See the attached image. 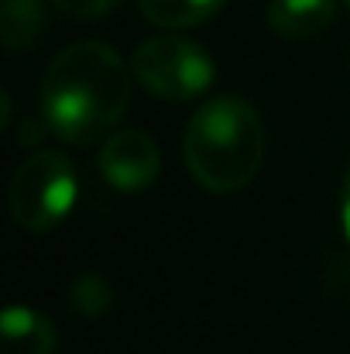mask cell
<instances>
[{
	"instance_id": "obj_1",
	"label": "cell",
	"mask_w": 350,
	"mask_h": 354,
	"mask_svg": "<svg viewBox=\"0 0 350 354\" xmlns=\"http://www.w3.org/2000/svg\"><path fill=\"white\" fill-rule=\"evenodd\" d=\"M130 100V69L104 41L69 45L45 73L41 118L69 145H93L110 134Z\"/></svg>"
},
{
	"instance_id": "obj_2",
	"label": "cell",
	"mask_w": 350,
	"mask_h": 354,
	"mask_svg": "<svg viewBox=\"0 0 350 354\" xmlns=\"http://www.w3.org/2000/svg\"><path fill=\"white\" fill-rule=\"evenodd\" d=\"M182 158L203 189H244L264 158V124L251 104L237 97H217L189 118L182 134Z\"/></svg>"
},
{
	"instance_id": "obj_3",
	"label": "cell",
	"mask_w": 350,
	"mask_h": 354,
	"mask_svg": "<svg viewBox=\"0 0 350 354\" xmlns=\"http://www.w3.org/2000/svg\"><path fill=\"white\" fill-rule=\"evenodd\" d=\"M130 69L151 97L172 100V104H186V100L206 93L217 80V66H213L210 52L182 35L144 38L134 48Z\"/></svg>"
},
{
	"instance_id": "obj_4",
	"label": "cell",
	"mask_w": 350,
	"mask_h": 354,
	"mask_svg": "<svg viewBox=\"0 0 350 354\" xmlns=\"http://www.w3.org/2000/svg\"><path fill=\"white\" fill-rule=\"evenodd\" d=\"M76 203V169L59 151H38L10 179V214L24 231L59 227Z\"/></svg>"
},
{
	"instance_id": "obj_5",
	"label": "cell",
	"mask_w": 350,
	"mask_h": 354,
	"mask_svg": "<svg viewBox=\"0 0 350 354\" xmlns=\"http://www.w3.org/2000/svg\"><path fill=\"white\" fill-rule=\"evenodd\" d=\"M158 169H162L158 145L144 131H117L100 148V176L120 193L148 189L158 179Z\"/></svg>"
},
{
	"instance_id": "obj_6",
	"label": "cell",
	"mask_w": 350,
	"mask_h": 354,
	"mask_svg": "<svg viewBox=\"0 0 350 354\" xmlns=\"http://www.w3.org/2000/svg\"><path fill=\"white\" fill-rule=\"evenodd\" d=\"M0 344L3 354H52L59 337L48 317L31 306H7L0 317Z\"/></svg>"
},
{
	"instance_id": "obj_7",
	"label": "cell",
	"mask_w": 350,
	"mask_h": 354,
	"mask_svg": "<svg viewBox=\"0 0 350 354\" xmlns=\"http://www.w3.org/2000/svg\"><path fill=\"white\" fill-rule=\"evenodd\" d=\"M337 17V0H271L268 3V28L282 38H309L330 28Z\"/></svg>"
},
{
	"instance_id": "obj_8",
	"label": "cell",
	"mask_w": 350,
	"mask_h": 354,
	"mask_svg": "<svg viewBox=\"0 0 350 354\" xmlns=\"http://www.w3.org/2000/svg\"><path fill=\"white\" fill-rule=\"evenodd\" d=\"M45 28V7L41 0H3L0 7V35L7 48L31 45Z\"/></svg>"
},
{
	"instance_id": "obj_9",
	"label": "cell",
	"mask_w": 350,
	"mask_h": 354,
	"mask_svg": "<svg viewBox=\"0 0 350 354\" xmlns=\"http://www.w3.org/2000/svg\"><path fill=\"white\" fill-rule=\"evenodd\" d=\"M220 3L224 0H141V10L155 28L179 31V28L206 21L210 14L220 10Z\"/></svg>"
},
{
	"instance_id": "obj_10",
	"label": "cell",
	"mask_w": 350,
	"mask_h": 354,
	"mask_svg": "<svg viewBox=\"0 0 350 354\" xmlns=\"http://www.w3.org/2000/svg\"><path fill=\"white\" fill-rule=\"evenodd\" d=\"M114 303V292L110 286L100 279V275H79L76 286H72V310L83 313V317H104Z\"/></svg>"
},
{
	"instance_id": "obj_11",
	"label": "cell",
	"mask_w": 350,
	"mask_h": 354,
	"mask_svg": "<svg viewBox=\"0 0 350 354\" xmlns=\"http://www.w3.org/2000/svg\"><path fill=\"white\" fill-rule=\"evenodd\" d=\"M52 3L69 17H100V14H110L114 7H120L124 0H52Z\"/></svg>"
},
{
	"instance_id": "obj_12",
	"label": "cell",
	"mask_w": 350,
	"mask_h": 354,
	"mask_svg": "<svg viewBox=\"0 0 350 354\" xmlns=\"http://www.w3.org/2000/svg\"><path fill=\"white\" fill-rule=\"evenodd\" d=\"M344 231H347V241H350V169H347V179H344Z\"/></svg>"
},
{
	"instance_id": "obj_13",
	"label": "cell",
	"mask_w": 350,
	"mask_h": 354,
	"mask_svg": "<svg viewBox=\"0 0 350 354\" xmlns=\"http://www.w3.org/2000/svg\"><path fill=\"white\" fill-rule=\"evenodd\" d=\"M344 3H347V7H350V0H344Z\"/></svg>"
}]
</instances>
